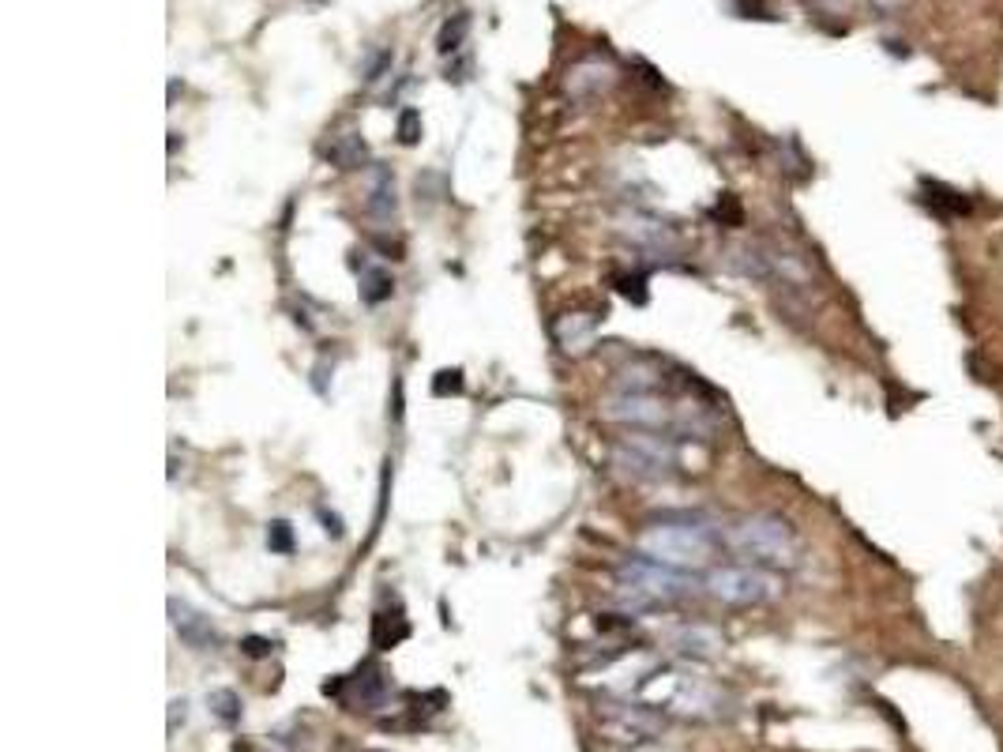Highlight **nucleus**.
<instances>
[{
    "instance_id": "obj_1",
    "label": "nucleus",
    "mask_w": 1003,
    "mask_h": 752,
    "mask_svg": "<svg viewBox=\"0 0 1003 752\" xmlns=\"http://www.w3.org/2000/svg\"><path fill=\"white\" fill-rule=\"evenodd\" d=\"M617 583V606L624 613H632V617L677 606L680 598H688L695 587L680 568H669V564L650 561V557H632V561L620 564Z\"/></svg>"
},
{
    "instance_id": "obj_2",
    "label": "nucleus",
    "mask_w": 1003,
    "mask_h": 752,
    "mask_svg": "<svg viewBox=\"0 0 1003 752\" xmlns=\"http://www.w3.org/2000/svg\"><path fill=\"white\" fill-rule=\"evenodd\" d=\"M639 553L669 568H699L714 557L718 534L703 519H662L639 534Z\"/></svg>"
},
{
    "instance_id": "obj_3",
    "label": "nucleus",
    "mask_w": 1003,
    "mask_h": 752,
    "mask_svg": "<svg viewBox=\"0 0 1003 752\" xmlns=\"http://www.w3.org/2000/svg\"><path fill=\"white\" fill-rule=\"evenodd\" d=\"M729 546L748 561L763 564V568H786V564L797 561V534H793L786 519L771 516V512L741 519L729 531Z\"/></svg>"
},
{
    "instance_id": "obj_4",
    "label": "nucleus",
    "mask_w": 1003,
    "mask_h": 752,
    "mask_svg": "<svg viewBox=\"0 0 1003 752\" xmlns=\"http://www.w3.org/2000/svg\"><path fill=\"white\" fill-rule=\"evenodd\" d=\"M613 467L628 474L635 482H665L673 467H677V448L673 440L662 433H647V429H628L624 437L613 444Z\"/></svg>"
},
{
    "instance_id": "obj_5",
    "label": "nucleus",
    "mask_w": 1003,
    "mask_h": 752,
    "mask_svg": "<svg viewBox=\"0 0 1003 752\" xmlns=\"http://www.w3.org/2000/svg\"><path fill=\"white\" fill-rule=\"evenodd\" d=\"M703 587L726 606H763L782 591V576L763 564H722L710 568Z\"/></svg>"
},
{
    "instance_id": "obj_6",
    "label": "nucleus",
    "mask_w": 1003,
    "mask_h": 752,
    "mask_svg": "<svg viewBox=\"0 0 1003 752\" xmlns=\"http://www.w3.org/2000/svg\"><path fill=\"white\" fill-rule=\"evenodd\" d=\"M602 418L628 429H647V433H673L677 422V407H669L658 392H613L602 403Z\"/></svg>"
},
{
    "instance_id": "obj_7",
    "label": "nucleus",
    "mask_w": 1003,
    "mask_h": 752,
    "mask_svg": "<svg viewBox=\"0 0 1003 752\" xmlns=\"http://www.w3.org/2000/svg\"><path fill=\"white\" fill-rule=\"evenodd\" d=\"M324 692L331 696H342V704L354 707V711H380L391 696V677H387L384 666L376 662H365L354 677H342V681H327Z\"/></svg>"
},
{
    "instance_id": "obj_8",
    "label": "nucleus",
    "mask_w": 1003,
    "mask_h": 752,
    "mask_svg": "<svg viewBox=\"0 0 1003 752\" xmlns=\"http://www.w3.org/2000/svg\"><path fill=\"white\" fill-rule=\"evenodd\" d=\"M669 677H673L669 696H665L669 711H677L684 719H714V715H722L726 692L718 689V685H710L703 677H680V674Z\"/></svg>"
},
{
    "instance_id": "obj_9",
    "label": "nucleus",
    "mask_w": 1003,
    "mask_h": 752,
    "mask_svg": "<svg viewBox=\"0 0 1003 752\" xmlns=\"http://www.w3.org/2000/svg\"><path fill=\"white\" fill-rule=\"evenodd\" d=\"M365 215H369L376 226H391L395 215H399V192H395V173H391V166L372 162L369 170H365Z\"/></svg>"
},
{
    "instance_id": "obj_10",
    "label": "nucleus",
    "mask_w": 1003,
    "mask_h": 752,
    "mask_svg": "<svg viewBox=\"0 0 1003 752\" xmlns=\"http://www.w3.org/2000/svg\"><path fill=\"white\" fill-rule=\"evenodd\" d=\"M170 625L181 636V643L192 647V651H215L218 643H222V632L211 625V617L200 613L196 606L181 602V598H170Z\"/></svg>"
},
{
    "instance_id": "obj_11",
    "label": "nucleus",
    "mask_w": 1003,
    "mask_h": 752,
    "mask_svg": "<svg viewBox=\"0 0 1003 752\" xmlns=\"http://www.w3.org/2000/svg\"><path fill=\"white\" fill-rule=\"evenodd\" d=\"M553 339H556V346H560V354H568V358H583V354H590L594 343H598V316L594 313L556 316Z\"/></svg>"
},
{
    "instance_id": "obj_12",
    "label": "nucleus",
    "mask_w": 1003,
    "mask_h": 752,
    "mask_svg": "<svg viewBox=\"0 0 1003 752\" xmlns=\"http://www.w3.org/2000/svg\"><path fill=\"white\" fill-rule=\"evenodd\" d=\"M665 640H669V647L684 658H714L722 651V632L710 625H699V621H695V625L688 621V625L669 628Z\"/></svg>"
},
{
    "instance_id": "obj_13",
    "label": "nucleus",
    "mask_w": 1003,
    "mask_h": 752,
    "mask_svg": "<svg viewBox=\"0 0 1003 752\" xmlns=\"http://www.w3.org/2000/svg\"><path fill=\"white\" fill-rule=\"evenodd\" d=\"M620 230L632 237V241L643 252H662V256H669V245H673V230H669L665 222H658V219H650V215H639V211H632V215H624V219H620Z\"/></svg>"
},
{
    "instance_id": "obj_14",
    "label": "nucleus",
    "mask_w": 1003,
    "mask_h": 752,
    "mask_svg": "<svg viewBox=\"0 0 1003 752\" xmlns=\"http://www.w3.org/2000/svg\"><path fill=\"white\" fill-rule=\"evenodd\" d=\"M327 162L335 170H369V147L361 140V132H342L339 140L327 147Z\"/></svg>"
},
{
    "instance_id": "obj_15",
    "label": "nucleus",
    "mask_w": 1003,
    "mask_h": 752,
    "mask_svg": "<svg viewBox=\"0 0 1003 752\" xmlns=\"http://www.w3.org/2000/svg\"><path fill=\"white\" fill-rule=\"evenodd\" d=\"M662 380H665L662 369L650 365V361H628V365L617 369V376H613L617 392H658Z\"/></svg>"
},
{
    "instance_id": "obj_16",
    "label": "nucleus",
    "mask_w": 1003,
    "mask_h": 752,
    "mask_svg": "<svg viewBox=\"0 0 1003 752\" xmlns=\"http://www.w3.org/2000/svg\"><path fill=\"white\" fill-rule=\"evenodd\" d=\"M410 636V621L402 617V610H380L372 617V647L376 651H391V647H399L402 640Z\"/></svg>"
},
{
    "instance_id": "obj_17",
    "label": "nucleus",
    "mask_w": 1003,
    "mask_h": 752,
    "mask_svg": "<svg viewBox=\"0 0 1003 752\" xmlns=\"http://www.w3.org/2000/svg\"><path fill=\"white\" fill-rule=\"evenodd\" d=\"M357 294H361V301H369V305L387 301L395 294L391 271H387V267H361V286H357Z\"/></svg>"
},
{
    "instance_id": "obj_18",
    "label": "nucleus",
    "mask_w": 1003,
    "mask_h": 752,
    "mask_svg": "<svg viewBox=\"0 0 1003 752\" xmlns=\"http://www.w3.org/2000/svg\"><path fill=\"white\" fill-rule=\"evenodd\" d=\"M613 83V68L609 64H598V61H587V64H579L575 72H571V79H568V87L575 94H587V91H605Z\"/></svg>"
},
{
    "instance_id": "obj_19",
    "label": "nucleus",
    "mask_w": 1003,
    "mask_h": 752,
    "mask_svg": "<svg viewBox=\"0 0 1003 752\" xmlns=\"http://www.w3.org/2000/svg\"><path fill=\"white\" fill-rule=\"evenodd\" d=\"M466 34H470V16H466V12L451 16L448 23L440 27V38H436V49H440V57H455V53L466 46Z\"/></svg>"
},
{
    "instance_id": "obj_20",
    "label": "nucleus",
    "mask_w": 1003,
    "mask_h": 752,
    "mask_svg": "<svg viewBox=\"0 0 1003 752\" xmlns=\"http://www.w3.org/2000/svg\"><path fill=\"white\" fill-rule=\"evenodd\" d=\"M207 707H211V715L218 722H226V726H237L241 722V696L233 689H215L207 696Z\"/></svg>"
},
{
    "instance_id": "obj_21",
    "label": "nucleus",
    "mask_w": 1003,
    "mask_h": 752,
    "mask_svg": "<svg viewBox=\"0 0 1003 752\" xmlns=\"http://www.w3.org/2000/svg\"><path fill=\"white\" fill-rule=\"evenodd\" d=\"M267 549L271 553H294V527L286 523V519H275L271 527H267Z\"/></svg>"
},
{
    "instance_id": "obj_22",
    "label": "nucleus",
    "mask_w": 1003,
    "mask_h": 752,
    "mask_svg": "<svg viewBox=\"0 0 1003 752\" xmlns=\"http://www.w3.org/2000/svg\"><path fill=\"white\" fill-rule=\"evenodd\" d=\"M617 290L624 294L628 301H635V305H647L650 301V294H647V275L643 271H632V275H620L617 279Z\"/></svg>"
},
{
    "instance_id": "obj_23",
    "label": "nucleus",
    "mask_w": 1003,
    "mask_h": 752,
    "mask_svg": "<svg viewBox=\"0 0 1003 752\" xmlns=\"http://www.w3.org/2000/svg\"><path fill=\"white\" fill-rule=\"evenodd\" d=\"M417 140H421V113L402 110L399 113V143L402 147H414Z\"/></svg>"
},
{
    "instance_id": "obj_24",
    "label": "nucleus",
    "mask_w": 1003,
    "mask_h": 752,
    "mask_svg": "<svg viewBox=\"0 0 1003 752\" xmlns=\"http://www.w3.org/2000/svg\"><path fill=\"white\" fill-rule=\"evenodd\" d=\"M459 392H463V373H459V369H444V373H436L433 395H459Z\"/></svg>"
},
{
    "instance_id": "obj_25",
    "label": "nucleus",
    "mask_w": 1003,
    "mask_h": 752,
    "mask_svg": "<svg viewBox=\"0 0 1003 752\" xmlns=\"http://www.w3.org/2000/svg\"><path fill=\"white\" fill-rule=\"evenodd\" d=\"M241 651H245L248 658H267L275 651V643L267 640V636H245V640H241Z\"/></svg>"
},
{
    "instance_id": "obj_26",
    "label": "nucleus",
    "mask_w": 1003,
    "mask_h": 752,
    "mask_svg": "<svg viewBox=\"0 0 1003 752\" xmlns=\"http://www.w3.org/2000/svg\"><path fill=\"white\" fill-rule=\"evenodd\" d=\"M384 68H391V53H376L369 64H365V83H376V79L384 76Z\"/></svg>"
},
{
    "instance_id": "obj_27",
    "label": "nucleus",
    "mask_w": 1003,
    "mask_h": 752,
    "mask_svg": "<svg viewBox=\"0 0 1003 752\" xmlns=\"http://www.w3.org/2000/svg\"><path fill=\"white\" fill-rule=\"evenodd\" d=\"M185 715H188L185 700H173L170 704V734H177V722H185Z\"/></svg>"
},
{
    "instance_id": "obj_28",
    "label": "nucleus",
    "mask_w": 1003,
    "mask_h": 752,
    "mask_svg": "<svg viewBox=\"0 0 1003 752\" xmlns=\"http://www.w3.org/2000/svg\"><path fill=\"white\" fill-rule=\"evenodd\" d=\"M320 519H324V531L331 534V538H342V519L339 516H327V512H320Z\"/></svg>"
}]
</instances>
